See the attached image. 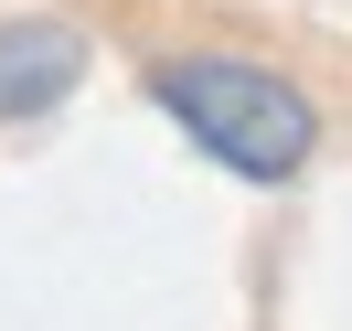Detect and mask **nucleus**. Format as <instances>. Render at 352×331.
<instances>
[{
  "label": "nucleus",
  "instance_id": "1",
  "mask_svg": "<svg viewBox=\"0 0 352 331\" xmlns=\"http://www.w3.org/2000/svg\"><path fill=\"white\" fill-rule=\"evenodd\" d=\"M150 96L182 139H192L214 171L235 182H299L320 160V107L309 86H288L278 65H245V54H150Z\"/></svg>",
  "mask_w": 352,
  "mask_h": 331
},
{
  "label": "nucleus",
  "instance_id": "2",
  "mask_svg": "<svg viewBox=\"0 0 352 331\" xmlns=\"http://www.w3.org/2000/svg\"><path fill=\"white\" fill-rule=\"evenodd\" d=\"M86 65H96L86 22H65V11H11V22H0V129L54 118L86 86Z\"/></svg>",
  "mask_w": 352,
  "mask_h": 331
}]
</instances>
